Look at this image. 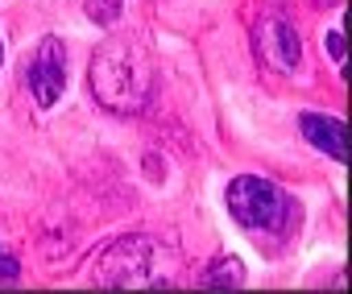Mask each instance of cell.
Returning <instances> with one entry per match:
<instances>
[{"label": "cell", "instance_id": "obj_1", "mask_svg": "<svg viewBox=\"0 0 352 294\" xmlns=\"http://www.w3.org/2000/svg\"><path fill=\"white\" fill-rule=\"evenodd\" d=\"M87 83H91V95L108 112H120V116L145 112L153 100V54H149V46L133 34L100 42L91 54V67H87Z\"/></svg>", "mask_w": 352, "mask_h": 294}, {"label": "cell", "instance_id": "obj_2", "mask_svg": "<svg viewBox=\"0 0 352 294\" xmlns=\"http://www.w3.org/2000/svg\"><path fill=\"white\" fill-rule=\"evenodd\" d=\"M183 273V257L174 245H166L162 236H145V232H133V236H120L112 240L87 269V278L100 286V290H120V286H157V290H170Z\"/></svg>", "mask_w": 352, "mask_h": 294}, {"label": "cell", "instance_id": "obj_3", "mask_svg": "<svg viewBox=\"0 0 352 294\" xmlns=\"http://www.w3.org/2000/svg\"><path fill=\"white\" fill-rule=\"evenodd\" d=\"M224 203L232 212L236 224L253 228V232H278L282 220H286V195L278 183L261 179V174H241L228 183L224 191Z\"/></svg>", "mask_w": 352, "mask_h": 294}, {"label": "cell", "instance_id": "obj_4", "mask_svg": "<svg viewBox=\"0 0 352 294\" xmlns=\"http://www.w3.org/2000/svg\"><path fill=\"white\" fill-rule=\"evenodd\" d=\"M253 50H257V58H261L270 71H278V75H286V71L298 67V34H294V25H290L282 13H265V17L253 25Z\"/></svg>", "mask_w": 352, "mask_h": 294}, {"label": "cell", "instance_id": "obj_5", "mask_svg": "<svg viewBox=\"0 0 352 294\" xmlns=\"http://www.w3.org/2000/svg\"><path fill=\"white\" fill-rule=\"evenodd\" d=\"M25 83H30V91H34V100L42 108H50L63 95V87H67V54H63L58 38L38 42V50H34V58L25 67Z\"/></svg>", "mask_w": 352, "mask_h": 294}, {"label": "cell", "instance_id": "obj_6", "mask_svg": "<svg viewBox=\"0 0 352 294\" xmlns=\"http://www.w3.org/2000/svg\"><path fill=\"white\" fill-rule=\"evenodd\" d=\"M302 137L311 145H319V150L336 162L348 158V141H344V120L340 116H319V112H307L302 116Z\"/></svg>", "mask_w": 352, "mask_h": 294}, {"label": "cell", "instance_id": "obj_7", "mask_svg": "<svg viewBox=\"0 0 352 294\" xmlns=\"http://www.w3.org/2000/svg\"><path fill=\"white\" fill-rule=\"evenodd\" d=\"M199 286H204V290H241V286H245V265H241L232 253H220V257H212V261L204 265Z\"/></svg>", "mask_w": 352, "mask_h": 294}, {"label": "cell", "instance_id": "obj_8", "mask_svg": "<svg viewBox=\"0 0 352 294\" xmlns=\"http://www.w3.org/2000/svg\"><path fill=\"white\" fill-rule=\"evenodd\" d=\"M83 9H87V17H91V21L112 25V21L120 17V0H83Z\"/></svg>", "mask_w": 352, "mask_h": 294}, {"label": "cell", "instance_id": "obj_9", "mask_svg": "<svg viewBox=\"0 0 352 294\" xmlns=\"http://www.w3.org/2000/svg\"><path fill=\"white\" fill-rule=\"evenodd\" d=\"M17 278H21V261L9 257V253H0V286H9V282H17Z\"/></svg>", "mask_w": 352, "mask_h": 294}, {"label": "cell", "instance_id": "obj_10", "mask_svg": "<svg viewBox=\"0 0 352 294\" xmlns=\"http://www.w3.org/2000/svg\"><path fill=\"white\" fill-rule=\"evenodd\" d=\"M327 50H331V58H336V63H344V38H340V30H331V34H327Z\"/></svg>", "mask_w": 352, "mask_h": 294}, {"label": "cell", "instance_id": "obj_11", "mask_svg": "<svg viewBox=\"0 0 352 294\" xmlns=\"http://www.w3.org/2000/svg\"><path fill=\"white\" fill-rule=\"evenodd\" d=\"M0 58H5V50H0Z\"/></svg>", "mask_w": 352, "mask_h": 294}]
</instances>
